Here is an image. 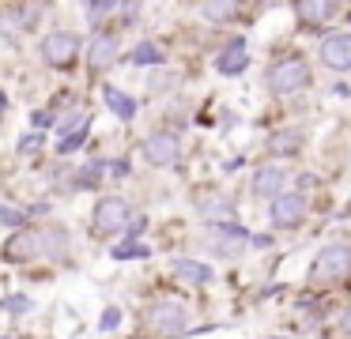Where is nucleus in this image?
<instances>
[{"instance_id":"1","label":"nucleus","mask_w":351,"mask_h":339,"mask_svg":"<svg viewBox=\"0 0 351 339\" xmlns=\"http://www.w3.org/2000/svg\"><path fill=\"white\" fill-rule=\"evenodd\" d=\"M132 223V203L125 196H102L91 211V234L110 238V234H121Z\"/></svg>"},{"instance_id":"2","label":"nucleus","mask_w":351,"mask_h":339,"mask_svg":"<svg viewBox=\"0 0 351 339\" xmlns=\"http://www.w3.org/2000/svg\"><path fill=\"white\" fill-rule=\"evenodd\" d=\"M144 328L152 336H182L189 328V309L182 301H155L144 313Z\"/></svg>"},{"instance_id":"3","label":"nucleus","mask_w":351,"mask_h":339,"mask_svg":"<svg viewBox=\"0 0 351 339\" xmlns=\"http://www.w3.org/2000/svg\"><path fill=\"white\" fill-rule=\"evenodd\" d=\"M268 87L276 95H295V90L310 87V68H306L302 57H283L268 68Z\"/></svg>"},{"instance_id":"4","label":"nucleus","mask_w":351,"mask_h":339,"mask_svg":"<svg viewBox=\"0 0 351 339\" xmlns=\"http://www.w3.org/2000/svg\"><path fill=\"white\" fill-rule=\"evenodd\" d=\"M348 275H351V245L332 241V245L321 249L317 260H313V279L317 283H340Z\"/></svg>"},{"instance_id":"5","label":"nucleus","mask_w":351,"mask_h":339,"mask_svg":"<svg viewBox=\"0 0 351 339\" xmlns=\"http://www.w3.org/2000/svg\"><path fill=\"white\" fill-rule=\"evenodd\" d=\"M38 230V249H42V260H53V264H72V253H76V245H72V234L69 226L61 223H42L34 226Z\"/></svg>"},{"instance_id":"6","label":"nucleus","mask_w":351,"mask_h":339,"mask_svg":"<svg viewBox=\"0 0 351 339\" xmlns=\"http://www.w3.org/2000/svg\"><path fill=\"white\" fill-rule=\"evenodd\" d=\"M76 57H80V38L72 30H49L42 38V60L49 68H69Z\"/></svg>"},{"instance_id":"7","label":"nucleus","mask_w":351,"mask_h":339,"mask_svg":"<svg viewBox=\"0 0 351 339\" xmlns=\"http://www.w3.org/2000/svg\"><path fill=\"white\" fill-rule=\"evenodd\" d=\"M178 155H182V140L174 132H152L144 140V158L152 166H174Z\"/></svg>"},{"instance_id":"8","label":"nucleus","mask_w":351,"mask_h":339,"mask_svg":"<svg viewBox=\"0 0 351 339\" xmlns=\"http://www.w3.org/2000/svg\"><path fill=\"white\" fill-rule=\"evenodd\" d=\"M245 241H250V234L238 230V226H212V230H208V249H212L215 256H223V260H234L245 249Z\"/></svg>"},{"instance_id":"9","label":"nucleus","mask_w":351,"mask_h":339,"mask_svg":"<svg viewBox=\"0 0 351 339\" xmlns=\"http://www.w3.org/2000/svg\"><path fill=\"white\" fill-rule=\"evenodd\" d=\"M321 64L332 72H351V34H332L321 42Z\"/></svg>"},{"instance_id":"10","label":"nucleus","mask_w":351,"mask_h":339,"mask_svg":"<svg viewBox=\"0 0 351 339\" xmlns=\"http://www.w3.org/2000/svg\"><path fill=\"white\" fill-rule=\"evenodd\" d=\"M287 166H280V162H268V166H261L257 173H253V196H261V200H268V196H280L283 192V185H287Z\"/></svg>"},{"instance_id":"11","label":"nucleus","mask_w":351,"mask_h":339,"mask_svg":"<svg viewBox=\"0 0 351 339\" xmlns=\"http://www.w3.org/2000/svg\"><path fill=\"white\" fill-rule=\"evenodd\" d=\"M0 256L12 264H27V260H42V249H38V230H19L8 245L0 249Z\"/></svg>"},{"instance_id":"12","label":"nucleus","mask_w":351,"mask_h":339,"mask_svg":"<svg viewBox=\"0 0 351 339\" xmlns=\"http://www.w3.org/2000/svg\"><path fill=\"white\" fill-rule=\"evenodd\" d=\"M117 57H121V42H117V34H99V38L91 42V49H87V64H91L95 72H106V68H114Z\"/></svg>"},{"instance_id":"13","label":"nucleus","mask_w":351,"mask_h":339,"mask_svg":"<svg viewBox=\"0 0 351 339\" xmlns=\"http://www.w3.org/2000/svg\"><path fill=\"white\" fill-rule=\"evenodd\" d=\"M302 215H306V200L298 192L276 196V203H272V226H280V230H283V226H295Z\"/></svg>"},{"instance_id":"14","label":"nucleus","mask_w":351,"mask_h":339,"mask_svg":"<svg viewBox=\"0 0 351 339\" xmlns=\"http://www.w3.org/2000/svg\"><path fill=\"white\" fill-rule=\"evenodd\" d=\"M336 8H340V0H295V12L306 27H321L325 19H332Z\"/></svg>"},{"instance_id":"15","label":"nucleus","mask_w":351,"mask_h":339,"mask_svg":"<svg viewBox=\"0 0 351 339\" xmlns=\"http://www.w3.org/2000/svg\"><path fill=\"white\" fill-rule=\"evenodd\" d=\"M245 60H250V57H245V42H242V38H234V42L219 53V64H215V68H219L223 75H238L245 68Z\"/></svg>"},{"instance_id":"16","label":"nucleus","mask_w":351,"mask_h":339,"mask_svg":"<svg viewBox=\"0 0 351 339\" xmlns=\"http://www.w3.org/2000/svg\"><path fill=\"white\" fill-rule=\"evenodd\" d=\"M174 275L185 279V283H197V286L212 283V268H208V264H197V260H174Z\"/></svg>"},{"instance_id":"17","label":"nucleus","mask_w":351,"mask_h":339,"mask_svg":"<svg viewBox=\"0 0 351 339\" xmlns=\"http://www.w3.org/2000/svg\"><path fill=\"white\" fill-rule=\"evenodd\" d=\"M19 30H27V23H23V15L16 12V8H0V38H16Z\"/></svg>"},{"instance_id":"18","label":"nucleus","mask_w":351,"mask_h":339,"mask_svg":"<svg viewBox=\"0 0 351 339\" xmlns=\"http://www.w3.org/2000/svg\"><path fill=\"white\" fill-rule=\"evenodd\" d=\"M106 102H110V110H114L121 121H129L132 113H136V102H132L129 95H121L117 87H106Z\"/></svg>"},{"instance_id":"19","label":"nucleus","mask_w":351,"mask_h":339,"mask_svg":"<svg viewBox=\"0 0 351 339\" xmlns=\"http://www.w3.org/2000/svg\"><path fill=\"white\" fill-rule=\"evenodd\" d=\"M204 19L208 23H227L230 15H234V0H204Z\"/></svg>"},{"instance_id":"20","label":"nucleus","mask_w":351,"mask_h":339,"mask_svg":"<svg viewBox=\"0 0 351 339\" xmlns=\"http://www.w3.org/2000/svg\"><path fill=\"white\" fill-rule=\"evenodd\" d=\"M302 143V132H280V136H272L268 140V151H276V155H295V147Z\"/></svg>"},{"instance_id":"21","label":"nucleus","mask_w":351,"mask_h":339,"mask_svg":"<svg viewBox=\"0 0 351 339\" xmlns=\"http://www.w3.org/2000/svg\"><path fill=\"white\" fill-rule=\"evenodd\" d=\"M230 200H223V196H212V200H200V215H208V218H227L230 215Z\"/></svg>"},{"instance_id":"22","label":"nucleus","mask_w":351,"mask_h":339,"mask_svg":"<svg viewBox=\"0 0 351 339\" xmlns=\"http://www.w3.org/2000/svg\"><path fill=\"white\" fill-rule=\"evenodd\" d=\"M132 60H136V64H159V60H162V53L155 49L152 42H144V45H136V53H132Z\"/></svg>"},{"instance_id":"23","label":"nucleus","mask_w":351,"mask_h":339,"mask_svg":"<svg viewBox=\"0 0 351 339\" xmlns=\"http://www.w3.org/2000/svg\"><path fill=\"white\" fill-rule=\"evenodd\" d=\"M84 136H87V125L72 128L69 136H61V151H72V147H80V143H84Z\"/></svg>"},{"instance_id":"24","label":"nucleus","mask_w":351,"mask_h":339,"mask_svg":"<svg viewBox=\"0 0 351 339\" xmlns=\"http://www.w3.org/2000/svg\"><path fill=\"white\" fill-rule=\"evenodd\" d=\"M117 260H132V256H147V245H117L114 249Z\"/></svg>"},{"instance_id":"25","label":"nucleus","mask_w":351,"mask_h":339,"mask_svg":"<svg viewBox=\"0 0 351 339\" xmlns=\"http://www.w3.org/2000/svg\"><path fill=\"white\" fill-rule=\"evenodd\" d=\"M174 83H178V75H174V72H159V75H152V90L174 87Z\"/></svg>"},{"instance_id":"26","label":"nucleus","mask_w":351,"mask_h":339,"mask_svg":"<svg viewBox=\"0 0 351 339\" xmlns=\"http://www.w3.org/2000/svg\"><path fill=\"white\" fill-rule=\"evenodd\" d=\"M27 309H31V298H23V294L8 298V313H27Z\"/></svg>"},{"instance_id":"27","label":"nucleus","mask_w":351,"mask_h":339,"mask_svg":"<svg viewBox=\"0 0 351 339\" xmlns=\"http://www.w3.org/2000/svg\"><path fill=\"white\" fill-rule=\"evenodd\" d=\"M106 8H110L106 0H87V15H91V19H99V15L106 12Z\"/></svg>"},{"instance_id":"28","label":"nucleus","mask_w":351,"mask_h":339,"mask_svg":"<svg viewBox=\"0 0 351 339\" xmlns=\"http://www.w3.org/2000/svg\"><path fill=\"white\" fill-rule=\"evenodd\" d=\"M117 321H121V313H117V309H106V313H102V331H110Z\"/></svg>"},{"instance_id":"29","label":"nucleus","mask_w":351,"mask_h":339,"mask_svg":"<svg viewBox=\"0 0 351 339\" xmlns=\"http://www.w3.org/2000/svg\"><path fill=\"white\" fill-rule=\"evenodd\" d=\"M0 223H8V226H23V215H16V211H4V208H0Z\"/></svg>"},{"instance_id":"30","label":"nucleus","mask_w":351,"mask_h":339,"mask_svg":"<svg viewBox=\"0 0 351 339\" xmlns=\"http://www.w3.org/2000/svg\"><path fill=\"white\" fill-rule=\"evenodd\" d=\"M340 331H348V336H351V309L340 316Z\"/></svg>"}]
</instances>
